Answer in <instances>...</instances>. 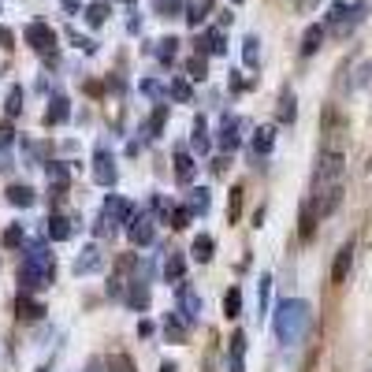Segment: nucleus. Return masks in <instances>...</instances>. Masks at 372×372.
<instances>
[{"instance_id":"7","label":"nucleus","mask_w":372,"mask_h":372,"mask_svg":"<svg viewBox=\"0 0 372 372\" xmlns=\"http://www.w3.org/2000/svg\"><path fill=\"white\" fill-rule=\"evenodd\" d=\"M90 175H93L97 186H116L119 171H116V157H112V153H108V149H97V153H93V164H90Z\"/></svg>"},{"instance_id":"14","label":"nucleus","mask_w":372,"mask_h":372,"mask_svg":"<svg viewBox=\"0 0 372 372\" xmlns=\"http://www.w3.org/2000/svg\"><path fill=\"white\" fill-rule=\"evenodd\" d=\"M198 52H201V56H224V52H227L224 30H205V34L198 38Z\"/></svg>"},{"instance_id":"42","label":"nucleus","mask_w":372,"mask_h":372,"mask_svg":"<svg viewBox=\"0 0 372 372\" xmlns=\"http://www.w3.org/2000/svg\"><path fill=\"white\" fill-rule=\"evenodd\" d=\"M168 93H171V101H190V97H194V90H190V82H186V79H175L168 86Z\"/></svg>"},{"instance_id":"49","label":"nucleus","mask_w":372,"mask_h":372,"mask_svg":"<svg viewBox=\"0 0 372 372\" xmlns=\"http://www.w3.org/2000/svg\"><path fill=\"white\" fill-rule=\"evenodd\" d=\"M227 168H231V160H227V153H224V157H216V160H212V175H227Z\"/></svg>"},{"instance_id":"56","label":"nucleus","mask_w":372,"mask_h":372,"mask_svg":"<svg viewBox=\"0 0 372 372\" xmlns=\"http://www.w3.org/2000/svg\"><path fill=\"white\" fill-rule=\"evenodd\" d=\"M160 372H175V365H171V361H164V365H160Z\"/></svg>"},{"instance_id":"53","label":"nucleus","mask_w":372,"mask_h":372,"mask_svg":"<svg viewBox=\"0 0 372 372\" xmlns=\"http://www.w3.org/2000/svg\"><path fill=\"white\" fill-rule=\"evenodd\" d=\"M86 372H104V361H101V357H93L90 365H86Z\"/></svg>"},{"instance_id":"46","label":"nucleus","mask_w":372,"mask_h":372,"mask_svg":"<svg viewBox=\"0 0 372 372\" xmlns=\"http://www.w3.org/2000/svg\"><path fill=\"white\" fill-rule=\"evenodd\" d=\"M112 369L116 372H134V361H130V354H112Z\"/></svg>"},{"instance_id":"43","label":"nucleus","mask_w":372,"mask_h":372,"mask_svg":"<svg viewBox=\"0 0 372 372\" xmlns=\"http://www.w3.org/2000/svg\"><path fill=\"white\" fill-rule=\"evenodd\" d=\"M242 186H231V209H227V220L231 224H238V212H242Z\"/></svg>"},{"instance_id":"54","label":"nucleus","mask_w":372,"mask_h":372,"mask_svg":"<svg viewBox=\"0 0 372 372\" xmlns=\"http://www.w3.org/2000/svg\"><path fill=\"white\" fill-rule=\"evenodd\" d=\"M138 335H146V339H149V335H153V324H149V320H141V324H138Z\"/></svg>"},{"instance_id":"6","label":"nucleus","mask_w":372,"mask_h":372,"mask_svg":"<svg viewBox=\"0 0 372 372\" xmlns=\"http://www.w3.org/2000/svg\"><path fill=\"white\" fill-rule=\"evenodd\" d=\"M26 45L38 52V56H49V52H56V30H52L49 23H30L26 26Z\"/></svg>"},{"instance_id":"22","label":"nucleus","mask_w":372,"mask_h":372,"mask_svg":"<svg viewBox=\"0 0 372 372\" xmlns=\"http://www.w3.org/2000/svg\"><path fill=\"white\" fill-rule=\"evenodd\" d=\"M231 372H246V332L231 335Z\"/></svg>"},{"instance_id":"16","label":"nucleus","mask_w":372,"mask_h":372,"mask_svg":"<svg viewBox=\"0 0 372 372\" xmlns=\"http://www.w3.org/2000/svg\"><path fill=\"white\" fill-rule=\"evenodd\" d=\"M4 198H8V205H15V209H30V205L38 201V194H34V186L12 183V186L4 190Z\"/></svg>"},{"instance_id":"24","label":"nucleus","mask_w":372,"mask_h":372,"mask_svg":"<svg viewBox=\"0 0 372 372\" xmlns=\"http://www.w3.org/2000/svg\"><path fill=\"white\" fill-rule=\"evenodd\" d=\"M186 75H190L194 82H205V79H209V56H201V52H194V56L186 60Z\"/></svg>"},{"instance_id":"33","label":"nucleus","mask_w":372,"mask_h":372,"mask_svg":"<svg viewBox=\"0 0 372 372\" xmlns=\"http://www.w3.org/2000/svg\"><path fill=\"white\" fill-rule=\"evenodd\" d=\"M82 19H86V23H90L93 30H97V26H104V19H108V4H104V0H97V4L86 8V15H82Z\"/></svg>"},{"instance_id":"57","label":"nucleus","mask_w":372,"mask_h":372,"mask_svg":"<svg viewBox=\"0 0 372 372\" xmlns=\"http://www.w3.org/2000/svg\"><path fill=\"white\" fill-rule=\"evenodd\" d=\"M231 4H242V0H231Z\"/></svg>"},{"instance_id":"23","label":"nucleus","mask_w":372,"mask_h":372,"mask_svg":"<svg viewBox=\"0 0 372 372\" xmlns=\"http://www.w3.org/2000/svg\"><path fill=\"white\" fill-rule=\"evenodd\" d=\"M183 276H186V257H183V254H171V257H168V265H164V279L179 287Z\"/></svg>"},{"instance_id":"11","label":"nucleus","mask_w":372,"mask_h":372,"mask_svg":"<svg viewBox=\"0 0 372 372\" xmlns=\"http://www.w3.org/2000/svg\"><path fill=\"white\" fill-rule=\"evenodd\" d=\"M15 313H19V320H23V324H34V320L45 316V305H41L38 298H30V290H23L15 298Z\"/></svg>"},{"instance_id":"19","label":"nucleus","mask_w":372,"mask_h":372,"mask_svg":"<svg viewBox=\"0 0 372 372\" xmlns=\"http://www.w3.org/2000/svg\"><path fill=\"white\" fill-rule=\"evenodd\" d=\"M75 235V220L63 212H52L49 216V238H56V242H68V238Z\"/></svg>"},{"instance_id":"12","label":"nucleus","mask_w":372,"mask_h":372,"mask_svg":"<svg viewBox=\"0 0 372 372\" xmlns=\"http://www.w3.org/2000/svg\"><path fill=\"white\" fill-rule=\"evenodd\" d=\"M171 164H175V179H179L183 186H190V183H194V175H198V164H194L190 153L179 146V149H175V157H171Z\"/></svg>"},{"instance_id":"44","label":"nucleus","mask_w":372,"mask_h":372,"mask_svg":"<svg viewBox=\"0 0 372 372\" xmlns=\"http://www.w3.org/2000/svg\"><path fill=\"white\" fill-rule=\"evenodd\" d=\"M141 93H146L153 104H160V101H164V86H160L157 79H146V82H141Z\"/></svg>"},{"instance_id":"3","label":"nucleus","mask_w":372,"mask_h":372,"mask_svg":"<svg viewBox=\"0 0 372 372\" xmlns=\"http://www.w3.org/2000/svg\"><path fill=\"white\" fill-rule=\"evenodd\" d=\"M130 216H134V205H130L127 198H119V194H108V198H104V209H101V216H97V235H101V238H112L119 227L130 224Z\"/></svg>"},{"instance_id":"26","label":"nucleus","mask_w":372,"mask_h":372,"mask_svg":"<svg viewBox=\"0 0 372 372\" xmlns=\"http://www.w3.org/2000/svg\"><path fill=\"white\" fill-rule=\"evenodd\" d=\"M224 316L227 320H238V316H242V290L238 287H231L224 294Z\"/></svg>"},{"instance_id":"58","label":"nucleus","mask_w":372,"mask_h":372,"mask_svg":"<svg viewBox=\"0 0 372 372\" xmlns=\"http://www.w3.org/2000/svg\"><path fill=\"white\" fill-rule=\"evenodd\" d=\"M38 372H49V369H38Z\"/></svg>"},{"instance_id":"36","label":"nucleus","mask_w":372,"mask_h":372,"mask_svg":"<svg viewBox=\"0 0 372 372\" xmlns=\"http://www.w3.org/2000/svg\"><path fill=\"white\" fill-rule=\"evenodd\" d=\"M4 112L8 116H19V112H23V86H12V90H8V101H4Z\"/></svg>"},{"instance_id":"10","label":"nucleus","mask_w":372,"mask_h":372,"mask_svg":"<svg viewBox=\"0 0 372 372\" xmlns=\"http://www.w3.org/2000/svg\"><path fill=\"white\" fill-rule=\"evenodd\" d=\"M350 265H354V238H350V242H343V249H339L335 261H332V283H335V287H343V283H346Z\"/></svg>"},{"instance_id":"9","label":"nucleus","mask_w":372,"mask_h":372,"mask_svg":"<svg viewBox=\"0 0 372 372\" xmlns=\"http://www.w3.org/2000/svg\"><path fill=\"white\" fill-rule=\"evenodd\" d=\"M242 134H246V119L227 116L224 123H220V149L224 153H235L238 146H242Z\"/></svg>"},{"instance_id":"39","label":"nucleus","mask_w":372,"mask_h":372,"mask_svg":"<svg viewBox=\"0 0 372 372\" xmlns=\"http://www.w3.org/2000/svg\"><path fill=\"white\" fill-rule=\"evenodd\" d=\"M45 171H49V179H52V183H60V186H68V183H71V171L63 168V164H56V160H45Z\"/></svg>"},{"instance_id":"1","label":"nucleus","mask_w":372,"mask_h":372,"mask_svg":"<svg viewBox=\"0 0 372 372\" xmlns=\"http://www.w3.org/2000/svg\"><path fill=\"white\" fill-rule=\"evenodd\" d=\"M309 320H313V309L302 298H283L276 305V316H272V332H276V339L283 346H294L309 332Z\"/></svg>"},{"instance_id":"27","label":"nucleus","mask_w":372,"mask_h":372,"mask_svg":"<svg viewBox=\"0 0 372 372\" xmlns=\"http://www.w3.org/2000/svg\"><path fill=\"white\" fill-rule=\"evenodd\" d=\"M320 41H324V26H309V30L302 34V56L320 52Z\"/></svg>"},{"instance_id":"31","label":"nucleus","mask_w":372,"mask_h":372,"mask_svg":"<svg viewBox=\"0 0 372 372\" xmlns=\"http://www.w3.org/2000/svg\"><path fill=\"white\" fill-rule=\"evenodd\" d=\"M186 327H190V324H183V313H168V324H164V332H168V343H183Z\"/></svg>"},{"instance_id":"28","label":"nucleus","mask_w":372,"mask_h":372,"mask_svg":"<svg viewBox=\"0 0 372 372\" xmlns=\"http://www.w3.org/2000/svg\"><path fill=\"white\" fill-rule=\"evenodd\" d=\"M186 209H190L194 216H205V212H209V190L194 186V190H190V198H186Z\"/></svg>"},{"instance_id":"52","label":"nucleus","mask_w":372,"mask_h":372,"mask_svg":"<svg viewBox=\"0 0 372 372\" xmlns=\"http://www.w3.org/2000/svg\"><path fill=\"white\" fill-rule=\"evenodd\" d=\"M82 90H86V93H90V97H101V82H86V86H82Z\"/></svg>"},{"instance_id":"45","label":"nucleus","mask_w":372,"mask_h":372,"mask_svg":"<svg viewBox=\"0 0 372 372\" xmlns=\"http://www.w3.org/2000/svg\"><path fill=\"white\" fill-rule=\"evenodd\" d=\"M15 146V127L12 123H0V153Z\"/></svg>"},{"instance_id":"55","label":"nucleus","mask_w":372,"mask_h":372,"mask_svg":"<svg viewBox=\"0 0 372 372\" xmlns=\"http://www.w3.org/2000/svg\"><path fill=\"white\" fill-rule=\"evenodd\" d=\"M63 8H68V12H79V0H60Z\"/></svg>"},{"instance_id":"13","label":"nucleus","mask_w":372,"mask_h":372,"mask_svg":"<svg viewBox=\"0 0 372 372\" xmlns=\"http://www.w3.org/2000/svg\"><path fill=\"white\" fill-rule=\"evenodd\" d=\"M101 265H104V254H101V249H97V246L90 242V246H86L79 257H75V276H90V272H97Z\"/></svg>"},{"instance_id":"47","label":"nucleus","mask_w":372,"mask_h":372,"mask_svg":"<svg viewBox=\"0 0 372 372\" xmlns=\"http://www.w3.org/2000/svg\"><path fill=\"white\" fill-rule=\"evenodd\" d=\"M268 290H272V276H261V313L268 309Z\"/></svg>"},{"instance_id":"15","label":"nucleus","mask_w":372,"mask_h":372,"mask_svg":"<svg viewBox=\"0 0 372 372\" xmlns=\"http://www.w3.org/2000/svg\"><path fill=\"white\" fill-rule=\"evenodd\" d=\"M146 287H149L146 279H130L123 287V302L130 305V309H146V305H149V290Z\"/></svg>"},{"instance_id":"48","label":"nucleus","mask_w":372,"mask_h":372,"mask_svg":"<svg viewBox=\"0 0 372 372\" xmlns=\"http://www.w3.org/2000/svg\"><path fill=\"white\" fill-rule=\"evenodd\" d=\"M160 12L164 15H179L183 12V0H160Z\"/></svg>"},{"instance_id":"32","label":"nucleus","mask_w":372,"mask_h":372,"mask_svg":"<svg viewBox=\"0 0 372 372\" xmlns=\"http://www.w3.org/2000/svg\"><path fill=\"white\" fill-rule=\"evenodd\" d=\"M298 235H302V242H309V238L316 235V216L309 205H302V216H298Z\"/></svg>"},{"instance_id":"30","label":"nucleus","mask_w":372,"mask_h":372,"mask_svg":"<svg viewBox=\"0 0 372 372\" xmlns=\"http://www.w3.org/2000/svg\"><path fill=\"white\" fill-rule=\"evenodd\" d=\"M194 149H198V153H209V149H212V141H209V123H205V116L194 119Z\"/></svg>"},{"instance_id":"50","label":"nucleus","mask_w":372,"mask_h":372,"mask_svg":"<svg viewBox=\"0 0 372 372\" xmlns=\"http://www.w3.org/2000/svg\"><path fill=\"white\" fill-rule=\"evenodd\" d=\"M249 86H254V82H246V79H242V71H235V75H231V90H235V93H238V90H249Z\"/></svg>"},{"instance_id":"37","label":"nucleus","mask_w":372,"mask_h":372,"mask_svg":"<svg viewBox=\"0 0 372 372\" xmlns=\"http://www.w3.org/2000/svg\"><path fill=\"white\" fill-rule=\"evenodd\" d=\"M175 49H179V38H160L157 41V60L160 63H171L175 60Z\"/></svg>"},{"instance_id":"4","label":"nucleus","mask_w":372,"mask_h":372,"mask_svg":"<svg viewBox=\"0 0 372 372\" xmlns=\"http://www.w3.org/2000/svg\"><path fill=\"white\" fill-rule=\"evenodd\" d=\"M313 209V216H316V224L320 220H327L339 205H343V179L339 183H324V186H313V198L305 201Z\"/></svg>"},{"instance_id":"40","label":"nucleus","mask_w":372,"mask_h":372,"mask_svg":"<svg viewBox=\"0 0 372 372\" xmlns=\"http://www.w3.org/2000/svg\"><path fill=\"white\" fill-rule=\"evenodd\" d=\"M242 56H246L249 68H257V60H261V41H257L254 34H249V38L242 41Z\"/></svg>"},{"instance_id":"17","label":"nucleus","mask_w":372,"mask_h":372,"mask_svg":"<svg viewBox=\"0 0 372 372\" xmlns=\"http://www.w3.org/2000/svg\"><path fill=\"white\" fill-rule=\"evenodd\" d=\"M71 119V101L68 97H52L49 108H45V127H60Z\"/></svg>"},{"instance_id":"21","label":"nucleus","mask_w":372,"mask_h":372,"mask_svg":"<svg viewBox=\"0 0 372 372\" xmlns=\"http://www.w3.org/2000/svg\"><path fill=\"white\" fill-rule=\"evenodd\" d=\"M190 254H194V261L209 265L212 254H216V238H212V235H198V238H194V246H190Z\"/></svg>"},{"instance_id":"29","label":"nucleus","mask_w":372,"mask_h":372,"mask_svg":"<svg viewBox=\"0 0 372 372\" xmlns=\"http://www.w3.org/2000/svg\"><path fill=\"white\" fill-rule=\"evenodd\" d=\"M298 101H294V90H283L279 93V123H294V116H298V108H294Z\"/></svg>"},{"instance_id":"38","label":"nucleus","mask_w":372,"mask_h":372,"mask_svg":"<svg viewBox=\"0 0 372 372\" xmlns=\"http://www.w3.org/2000/svg\"><path fill=\"white\" fill-rule=\"evenodd\" d=\"M190 220H194V212L186 209V205H175V209H171V220H168V227H175V231H183V227H190Z\"/></svg>"},{"instance_id":"5","label":"nucleus","mask_w":372,"mask_h":372,"mask_svg":"<svg viewBox=\"0 0 372 372\" xmlns=\"http://www.w3.org/2000/svg\"><path fill=\"white\" fill-rule=\"evenodd\" d=\"M343 153L339 149H324L320 160H316V171H313V186H324V183H339L343 179Z\"/></svg>"},{"instance_id":"20","label":"nucleus","mask_w":372,"mask_h":372,"mask_svg":"<svg viewBox=\"0 0 372 372\" xmlns=\"http://www.w3.org/2000/svg\"><path fill=\"white\" fill-rule=\"evenodd\" d=\"M183 305H186V324H194V320H198V313H201V298L194 294V287H186V283L179 287V309H183Z\"/></svg>"},{"instance_id":"41","label":"nucleus","mask_w":372,"mask_h":372,"mask_svg":"<svg viewBox=\"0 0 372 372\" xmlns=\"http://www.w3.org/2000/svg\"><path fill=\"white\" fill-rule=\"evenodd\" d=\"M45 157H49V146H45V141H30V146H26V164H30V168L41 164Z\"/></svg>"},{"instance_id":"51","label":"nucleus","mask_w":372,"mask_h":372,"mask_svg":"<svg viewBox=\"0 0 372 372\" xmlns=\"http://www.w3.org/2000/svg\"><path fill=\"white\" fill-rule=\"evenodd\" d=\"M15 45V34L8 26H0V49H12Z\"/></svg>"},{"instance_id":"2","label":"nucleus","mask_w":372,"mask_h":372,"mask_svg":"<svg viewBox=\"0 0 372 372\" xmlns=\"http://www.w3.org/2000/svg\"><path fill=\"white\" fill-rule=\"evenodd\" d=\"M52 279H56V257L49 254V246H26V261L19 265V283H23V290L52 287Z\"/></svg>"},{"instance_id":"18","label":"nucleus","mask_w":372,"mask_h":372,"mask_svg":"<svg viewBox=\"0 0 372 372\" xmlns=\"http://www.w3.org/2000/svg\"><path fill=\"white\" fill-rule=\"evenodd\" d=\"M249 149H254L257 157H268V153L276 149V127H257L254 138H249Z\"/></svg>"},{"instance_id":"8","label":"nucleus","mask_w":372,"mask_h":372,"mask_svg":"<svg viewBox=\"0 0 372 372\" xmlns=\"http://www.w3.org/2000/svg\"><path fill=\"white\" fill-rule=\"evenodd\" d=\"M153 235H157V220H153V212L130 216V224H127V238H130V242H134V246H149Z\"/></svg>"},{"instance_id":"35","label":"nucleus","mask_w":372,"mask_h":372,"mask_svg":"<svg viewBox=\"0 0 372 372\" xmlns=\"http://www.w3.org/2000/svg\"><path fill=\"white\" fill-rule=\"evenodd\" d=\"M209 12H212V0H198V4H190V8H186V23H190V26H198V23H201V19L209 15Z\"/></svg>"},{"instance_id":"34","label":"nucleus","mask_w":372,"mask_h":372,"mask_svg":"<svg viewBox=\"0 0 372 372\" xmlns=\"http://www.w3.org/2000/svg\"><path fill=\"white\" fill-rule=\"evenodd\" d=\"M164 123H168V108H164V104H157V108H153V116H149V123H146V130H149V138H160V130H164Z\"/></svg>"},{"instance_id":"25","label":"nucleus","mask_w":372,"mask_h":372,"mask_svg":"<svg viewBox=\"0 0 372 372\" xmlns=\"http://www.w3.org/2000/svg\"><path fill=\"white\" fill-rule=\"evenodd\" d=\"M0 242H4V249H23V246H26L23 224H8V227H4V235H0Z\"/></svg>"}]
</instances>
